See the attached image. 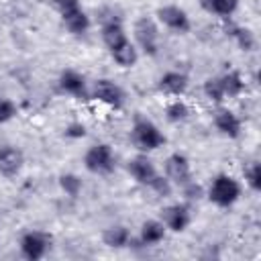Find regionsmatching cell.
I'll list each match as a JSON object with an SVG mask.
<instances>
[{
	"instance_id": "cell-30",
	"label": "cell",
	"mask_w": 261,
	"mask_h": 261,
	"mask_svg": "<svg viewBox=\"0 0 261 261\" xmlns=\"http://www.w3.org/2000/svg\"><path fill=\"white\" fill-rule=\"evenodd\" d=\"M63 135H65L67 139H82V137H86V126H84L82 122H71V124L65 126Z\"/></svg>"
},
{
	"instance_id": "cell-8",
	"label": "cell",
	"mask_w": 261,
	"mask_h": 261,
	"mask_svg": "<svg viewBox=\"0 0 261 261\" xmlns=\"http://www.w3.org/2000/svg\"><path fill=\"white\" fill-rule=\"evenodd\" d=\"M155 14H157V20H159L165 29H169V31H173V33L186 35V33L192 29V20H190L188 12H186L181 6H177V4H163V6L157 8Z\"/></svg>"
},
{
	"instance_id": "cell-13",
	"label": "cell",
	"mask_w": 261,
	"mask_h": 261,
	"mask_svg": "<svg viewBox=\"0 0 261 261\" xmlns=\"http://www.w3.org/2000/svg\"><path fill=\"white\" fill-rule=\"evenodd\" d=\"M188 86H190V80L186 73L181 71H165L159 82H157V90L165 96H173V98H181L186 92H188Z\"/></svg>"
},
{
	"instance_id": "cell-4",
	"label": "cell",
	"mask_w": 261,
	"mask_h": 261,
	"mask_svg": "<svg viewBox=\"0 0 261 261\" xmlns=\"http://www.w3.org/2000/svg\"><path fill=\"white\" fill-rule=\"evenodd\" d=\"M133 37L137 49L145 55L155 57L159 53V27L151 16H139L133 24Z\"/></svg>"
},
{
	"instance_id": "cell-9",
	"label": "cell",
	"mask_w": 261,
	"mask_h": 261,
	"mask_svg": "<svg viewBox=\"0 0 261 261\" xmlns=\"http://www.w3.org/2000/svg\"><path fill=\"white\" fill-rule=\"evenodd\" d=\"M163 171H165V177H167L173 186H177V188H181V186H186V184H190V181L194 179V177H192L190 159H188L184 153H179V151L167 155V159H165V163H163Z\"/></svg>"
},
{
	"instance_id": "cell-29",
	"label": "cell",
	"mask_w": 261,
	"mask_h": 261,
	"mask_svg": "<svg viewBox=\"0 0 261 261\" xmlns=\"http://www.w3.org/2000/svg\"><path fill=\"white\" fill-rule=\"evenodd\" d=\"M179 190H181L184 198H186V200H190V202H192V200H200V198L204 196V190H202V186H200V184H196L194 179H192L190 184L181 186Z\"/></svg>"
},
{
	"instance_id": "cell-11",
	"label": "cell",
	"mask_w": 261,
	"mask_h": 261,
	"mask_svg": "<svg viewBox=\"0 0 261 261\" xmlns=\"http://www.w3.org/2000/svg\"><path fill=\"white\" fill-rule=\"evenodd\" d=\"M126 171L130 173V177H133L137 184L147 186V188H149V186L155 181V177L159 175L155 163L147 157V153H139V155H135L133 159H128Z\"/></svg>"
},
{
	"instance_id": "cell-28",
	"label": "cell",
	"mask_w": 261,
	"mask_h": 261,
	"mask_svg": "<svg viewBox=\"0 0 261 261\" xmlns=\"http://www.w3.org/2000/svg\"><path fill=\"white\" fill-rule=\"evenodd\" d=\"M51 6L57 10L59 16H63V14H67V12H73V10L82 8L80 0H51Z\"/></svg>"
},
{
	"instance_id": "cell-22",
	"label": "cell",
	"mask_w": 261,
	"mask_h": 261,
	"mask_svg": "<svg viewBox=\"0 0 261 261\" xmlns=\"http://www.w3.org/2000/svg\"><path fill=\"white\" fill-rule=\"evenodd\" d=\"M188 116H190V108H188V104H186L184 100H179V98L171 100V102L165 106V118H167L169 122H173V124L184 122Z\"/></svg>"
},
{
	"instance_id": "cell-17",
	"label": "cell",
	"mask_w": 261,
	"mask_h": 261,
	"mask_svg": "<svg viewBox=\"0 0 261 261\" xmlns=\"http://www.w3.org/2000/svg\"><path fill=\"white\" fill-rule=\"evenodd\" d=\"M61 22H63V27H65L71 35H75V37L86 35V33L90 31V24H92V20H90V16L86 14L84 8H77V10H73V12L63 14V16H61Z\"/></svg>"
},
{
	"instance_id": "cell-2",
	"label": "cell",
	"mask_w": 261,
	"mask_h": 261,
	"mask_svg": "<svg viewBox=\"0 0 261 261\" xmlns=\"http://www.w3.org/2000/svg\"><path fill=\"white\" fill-rule=\"evenodd\" d=\"M208 200L218 208H230L241 198V186L239 181L228 173H218L212 177L208 192Z\"/></svg>"
},
{
	"instance_id": "cell-14",
	"label": "cell",
	"mask_w": 261,
	"mask_h": 261,
	"mask_svg": "<svg viewBox=\"0 0 261 261\" xmlns=\"http://www.w3.org/2000/svg\"><path fill=\"white\" fill-rule=\"evenodd\" d=\"M214 126L222 137H228V139L241 137V118L228 108H220L214 114Z\"/></svg>"
},
{
	"instance_id": "cell-15",
	"label": "cell",
	"mask_w": 261,
	"mask_h": 261,
	"mask_svg": "<svg viewBox=\"0 0 261 261\" xmlns=\"http://www.w3.org/2000/svg\"><path fill=\"white\" fill-rule=\"evenodd\" d=\"M165 224L157 218H149L141 224L139 228V243L145 245V247H153V245H159L163 239H165Z\"/></svg>"
},
{
	"instance_id": "cell-12",
	"label": "cell",
	"mask_w": 261,
	"mask_h": 261,
	"mask_svg": "<svg viewBox=\"0 0 261 261\" xmlns=\"http://www.w3.org/2000/svg\"><path fill=\"white\" fill-rule=\"evenodd\" d=\"M24 167V153L16 145H0V175L6 179L16 177Z\"/></svg>"
},
{
	"instance_id": "cell-6",
	"label": "cell",
	"mask_w": 261,
	"mask_h": 261,
	"mask_svg": "<svg viewBox=\"0 0 261 261\" xmlns=\"http://www.w3.org/2000/svg\"><path fill=\"white\" fill-rule=\"evenodd\" d=\"M90 98L118 110V108L124 106L126 94H124V90H122L116 82H112V80H108V77H100V80L94 82V86H92V90H90Z\"/></svg>"
},
{
	"instance_id": "cell-1",
	"label": "cell",
	"mask_w": 261,
	"mask_h": 261,
	"mask_svg": "<svg viewBox=\"0 0 261 261\" xmlns=\"http://www.w3.org/2000/svg\"><path fill=\"white\" fill-rule=\"evenodd\" d=\"M128 137H130L133 147L139 153H151V151H155V149L165 145V135L159 130V126L151 118H147V116H143L139 112L133 118Z\"/></svg>"
},
{
	"instance_id": "cell-18",
	"label": "cell",
	"mask_w": 261,
	"mask_h": 261,
	"mask_svg": "<svg viewBox=\"0 0 261 261\" xmlns=\"http://www.w3.org/2000/svg\"><path fill=\"white\" fill-rule=\"evenodd\" d=\"M110 53V57L114 59V63L116 65H120V67H133V65H137V61H139V49H137V45L128 39V41H124L122 45H118L116 49H112V51H108Z\"/></svg>"
},
{
	"instance_id": "cell-25",
	"label": "cell",
	"mask_w": 261,
	"mask_h": 261,
	"mask_svg": "<svg viewBox=\"0 0 261 261\" xmlns=\"http://www.w3.org/2000/svg\"><path fill=\"white\" fill-rule=\"evenodd\" d=\"M243 175H245V184L253 190V192H261V165L257 161L249 163L245 169H243Z\"/></svg>"
},
{
	"instance_id": "cell-16",
	"label": "cell",
	"mask_w": 261,
	"mask_h": 261,
	"mask_svg": "<svg viewBox=\"0 0 261 261\" xmlns=\"http://www.w3.org/2000/svg\"><path fill=\"white\" fill-rule=\"evenodd\" d=\"M102 243L110 249H126L133 245V234L124 224H112L102 230Z\"/></svg>"
},
{
	"instance_id": "cell-23",
	"label": "cell",
	"mask_w": 261,
	"mask_h": 261,
	"mask_svg": "<svg viewBox=\"0 0 261 261\" xmlns=\"http://www.w3.org/2000/svg\"><path fill=\"white\" fill-rule=\"evenodd\" d=\"M59 188H61V192H63L65 196L77 198V196L82 194L84 181H82V177L75 175V173H63V175H59Z\"/></svg>"
},
{
	"instance_id": "cell-26",
	"label": "cell",
	"mask_w": 261,
	"mask_h": 261,
	"mask_svg": "<svg viewBox=\"0 0 261 261\" xmlns=\"http://www.w3.org/2000/svg\"><path fill=\"white\" fill-rule=\"evenodd\" d=\"M149 188H151L157 196H161V198H169V196H171V192H173V184H171L165 175H161V173L155 177V181H153Z\"/></svg>"
},
{
	"instance_id": "cell-7",
	"label": "cell",
	"mask_w": 261,
	"mask_h": 261,
	"mask_svg": "<svg viewBox=\"0 0 261 261\" xmlns=\"http://www.w3.org/2000/svg\"><path fill=\"white\" fill-rule=\"evenodd\" d=\"M57 86H59V92H63V94H67V96H71L75 100H82V102L92 100L88 84H86V77L73 67L61 69V73L57 77Z\"/></svg>"
},
{
	"instance_id": "cell-24",
	"label": "cell",
	"mask_w": 261,
	"mask_h": 261,
	"mask_svg": "<svg viewBox=\"0 0 261 261\" xmlns=\"http://www.w3.org/2000/svg\"><path fill=\"white\" fill-rule=\"evenodd\" d=\"M202 92H204V96H206L210 102H214V104H220V102H224V100H226V98H224V92H222V86H220L218 75L208 77V80L204 82V86H202Z\"/></svg>"
},
{
	"instance_id": "cell-27",
	"label": "cell",
	"mask_w": 261,
	"mask_h": 261,
	"mask_svg": "<svg viewBox=\"0 0 261 261\" xmlns=\"http://www.w3.org/2000/svg\"><path fill=\"white\" fill-rule=\"evenodd\" d=\"M14 116H16V104L12 100L0 96V124L12 120Z\"/></svg>"
},
{
	"instance_id": "cell-10",
	"label": "cell",
	"mask_w": 261,
	"mask_h": 261,
	"mask_svg": "<svg viewBox=\"0 0 261 261\" xmlns=\"http://www.w3.org/2000/svg\"><path fill=\"white\" fill-rule=\"evenodd\" d=\"M167 230L171 232H184L190 222H192V212H190V206L184 204V202H175V204H169L165 208H161V218H159Z\"/></svg>"
},
{
	"instance_id": "cell-3",
	"label": "cell",
	"mask_w": 261,
	"mask_h": 261,
	"mask_svg": "<svg viewBox=\"0 0 261 261\" xmlns=\"http://www.w3.org/2000/svg\"><path fill=\"white\" fill-rule=\"evenodd\" d=\"M84 167L94 175H110L116 169V157L108 143H96L84 153Z\"/></svg>"
},
{
	"instance_id": "cell-19",
	"label": "cell",
	"mask_w": 261,
	"mask_h": 261,
	"mask_svg": "<svg viewBox=\"0 0 261 261\" xmlns=\"http://www.w3.org/2000/svg\"><path fill=\"white\" fill-rule=\"evenodd\" d=\"M198 2L204 12L220 18H230L239 8V0H198Z\"/></svg>"
},
{
	"instance_id": "cell-20",
	"label": "cell",
	"mask_w": 261,
	"mask_h": 261,
	"mask_svg": "<svg viewBox=\"0 0 261 261\" xmlns=\"http://www.w3.org/2000/svg\"><path fill=\"white\" fill-rule=\"evenodd\" d=\"M218 80H220L224 98H237V96H241L245 92V80L237 69L224 71L222 75H218Z\"/></svg>"
},
{
	"instance_id": "cell-21",
	"label": "cell",
	"mask_w": 261,
	"mask_h": 261,
	"mask_svg": "<svg viewBox=\"0 0 261 261\" xmlns=\"http://www.w3.org/2000/svg\"><path fill=\"white\" fill-rule=\"evenodd\" d=\"M228 35L232 37V41L239 45L241 51H253L257 47V39H255V33L247 27H239V24H232L228 29Z\"/></svg>"
},
{
	"instance_id": "cell-5",
	"label": "cell",
	"mask_w": 261,
	"mask_h": 261,
	"mask_svg": "<svg viewBox=\"0 0 261 261\" xmlns=\"http://www.w3.org/2000/svg\"><path fill=\"white\" fill-rule=\"evenodd\" d=\"M51 245H53V237L45 230H27L22 237H20V255L27 259V261H39L43 259L49 251H51Z\"/></svg>"
}]
</instances>
